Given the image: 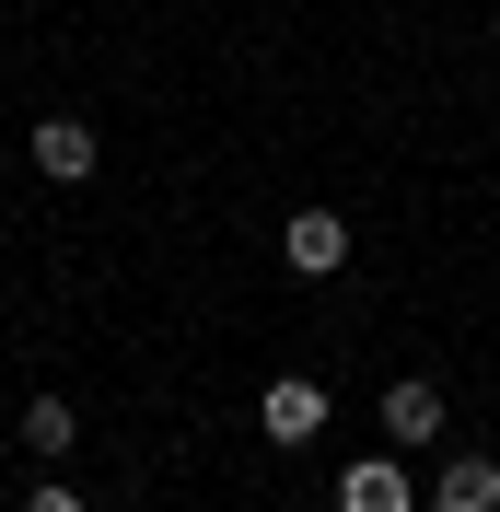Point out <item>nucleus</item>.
<instances>
[{"label": "nucleus", "mask_w": 500, "mask_h": 512, "mask_svg": "<svg viewBox=\"0 0 500 512\" xmlns=\"http://www.w3.org/2000/svg\"><path fill=\"white\" fill-rule=\"evenodd\" d=\"M326 408H338L326 384L280 373V384H268V396H256V431H268V443H314V431H326Z\"/></svg>", "instance_id": "nucleus-1"}, {"label": "nucleus", "mask_w": 500, "mask_h": 512, "mask_svg": "<svg viewBox=\"0 0 500 512\" xmlns=\"http://www.w3.org/2000/svg\"><path fill=\"white\" fill-rule=\"evenodd\" d=\"M280 256L303 268V280H338V268H349V222H338V210H291V222H280Z\"/></svg>", "instance_id": "nucleus-2"}, {"label": "nucleus", "mask_w": 500, "mask_h": 512, "mask_svg": "<svg viewBox=\"0 0 500 512\" xmlns=\"http://www.w3.org/2000/svg\"><path fill=\"white\" fill-rule=\"evenodd\" d=\"M338 512H419V478L396 454H361V466H338Z\"/></svg>", "instance_id": "nucleus-3"}, {"label": "nucleus", "mask_w": 500, "mask_h": 512, "mask_svg": "<svg viewBox=\"0 0 500 512\" xmlns=\"http://www.w3.org/2000/svg\"><path fill=\"white\" fill-rule=\"evenodd\" d=\"M94 163H105L94 117H35V175H59V187H82Z\"/></svg>", "instance_id": "nucleus-4"}, {"label": "nucleus", "mask_w": 500, "mask_h": 512, "mask_svg": "<svg viewBox=\"0 0 500 512\" xmlns=\"http://www.w3.org/2000/svg\"><path fill=\"white\" fill-rule=\"evenodd\" d=\"M419 512H500V454H454V466L419 489Z\"/></svg>", "instance_id": "nucleus-5"}, {"label": "nucleus", "mask_w": 500, "mask_h": 512, "mask_svg": "<svg viewBox=\"0 0 500 512\" xmlns=\"http://www.w3.org/2000/svg\"><path fill=\"white\" fill-rule=\"evenodd\" d=\"M384 431H396V443H442V384H384Z\"/></svg>", "instance_id": "nucleus-6"}, {"label": "nucleus", "mask_w": 500, "mask_h": 512, "mask_svg": "<svg viewBox=\"0 0 500 512\" xmlns=\"http://www.w3.org/2000/svg\"><path fill=\"white\" fill-rule=\"evenodd\" d=\"M12 431H24V454H70V443H82V408H70V396H24Z\"/></svg>", "instance_id": "nucleus-7"}, {"label": "nucleus", "mask_w": 500, "mask_h": 512, "mask_svg": "<svg viewBox=\"0 0 500 512\" xmlns=\"http://www.w3.org/2000/svg\"><path fill=\"white\" fill-rule=\"evenodd\" d=\"M24 512H94L82 489H24Z\"/></svg>", "instance_id": "nucleus-8"}, {"label": "nucleus", "mask_w": 500, "mask_h": 512, "mask_svg": "<svg viewBox=\"0 0 500 512\" xmlns=\"http://www.w3.org/2000/svg\"><path fill=\"white\" fill-rule=\"evenodd\" d=\"M489 24H500V12H489Z\"/></svg>", "instance_id": "nucleus-9"}]
</instances>
